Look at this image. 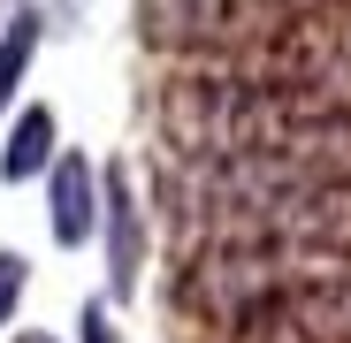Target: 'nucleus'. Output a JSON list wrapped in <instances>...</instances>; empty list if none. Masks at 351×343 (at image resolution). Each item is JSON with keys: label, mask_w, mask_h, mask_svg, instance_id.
Wrapping results in <instances>:
<instances>
[{"label": "nucleus", "mask_w": 351, "mask_h": 343, "mask_svg": "<svg viewBox=\"0 0 351 343\" xmlns=\"http://www.w3.org/2000/svg\"><path fill=\"white\" fill-rule=\"evenodd\" d=\"M16 343H53V335H16Z\"/></svg>", "instance_id": "obj_12"}, {"label": "nucleus", "mask_w": 351, "mask_h": 343, "mask_svg": "<svg viewBox=\"0 0 351 343\" xmlns=\"http://www.w3.org/2000/svg\"><path fill=\"white\" fill-rule=\"evenodd\" d=\"M221 343H351V275H328V282L229 313Z\"/></svg>", "instance_id": "obj_5"}, {"label": "nucleus", "mask_w": 351, "mask_h": 343, "mask_svg": "<svg viewBox=\"0 0 351 343\" xmlns=\"http://www.w3.org/2000/svg\"><path fill=\"white\" fill-rule=\"evenodd\" d=\"M351 275V244L343 237H260V244H199L191 267L176 275V305L206 313L214 328L229 313H245L260 298L306 290V282Z\"/></svg>", "instance_id": "obj_2"}, {"label": "nucleus", "mask_w": 351, "mask_h": 343, "mask_svg": "<svg viewBox=\"0 0 351 343\" xmlns=\"http://www.w3.org/2000/svg\"><path fill=\"white\" fill-rule=\"evenodd\" d=\"M46 176H53V206H46L53 244H84L92 229H99V168L84 153H53Z\"/></svg>", "instance_id": "obj_7"}, {"label": "nucleus", "mask_w": 351, "mask_h": 343, "mask_svg": "<svg viewBox=\"0 0 351 343\" xmlns=\"http://www.w3.org/2000/svg\"><path fill=\"white\" fill-rule=\"evenodd\" d=\"M138 23L168 53H199V62H229L252 46H282L321 31V8L298 0H138Z\"/></svg>", "instance_id": "obj_4"}, {"label": "nucleus", "mask_w": 351, "mask_h": 343, "mask_svg": "<svg viewBox=\"0 0 351 343\" xmlns=\"http://www.w3.org/2000/svg\"><path fill=\"white\" fill-rule=\"evenodd\" d=\"M160 123L184 160L221 153H321L351 160V69L328 77H176L160 92Z\"/></svg>", "instance_id": "obj_1"}, {"label": "nucleus", "mask_w": 351, "mask_h": 343, "mask_svg": "<svg viewBox=\"0 0 351 343\" xmlns=\"http://www.w3.org/2000/svg\"><path fill=\"white\" fill-rule=\"evenodd\" d=\"M31 53H38V8H16V16H8V31H0V107L23 92Z\"/></svg>", "instance_id": "obj_9"}, {"label": "nucleus", "mask_w": 351, "mask_h": 343, "mask_svg": "<svg viewBox=\"0 0 351 343\" xmlns=\"http://www.w3.org/2000/svg\"><path fill=\"white\" fill-rule=\"evenodd\" d=\"M99 221H107V282H114V298H130L138 267H145V214H138V191L123 168L99 176Z\"/></svg>", "instance_id": "obj_6"}, {"label": "nucleus", "mask_w": 351, "mask_h": 343, "mask_svg": "<svg viewBox=\"0 0 351 343\" xmlns=\"http://www.w3.org/2000/svg\"><path fill=\"white\" fill-rule=\"evenodd\" d=\"M23 282H31V267H23V252H0V328L16 320V305H23Z\"/></svg>", "instance_id": "obj_10"}, {"label": "nucleus", "mask_w": 351, "mask_h": 343, "mask_svg": "<svg viewBox=\"0 0 351 343\" xmlns=\"http://www.w3.org/2000/svg\"><path fill=\"white\" fill-rule=\"evenodd\" d=\"M176 221H229V214H260L282 199H351V160L321 153H221V160H184L168 176Z\"/></svg>", "instance_id": "obj_3"}, {"label": "nucleus", "mask_w": 351, "mask_h": 343, "mask_svg": "<svg viewBox=\"0 0 351 343\" xmlns=\"http://www.w3.org/2000/svg\"><path fill=\"white\" fill-rule=\"evenodd\" d=\"M77 328H84V343H123V335H114V320H107V305H84Z\"/></svg>", "instance_id": "obj_11"}, {"label": "nucleus", "mask_w": 351, "mask_h": 343, "mask_svg": "<svg viewBox=\"0 0 351 343\" xmlns=\"http://www.w3.org/2000/svg\"><path fill=\"white\" fill-rule=\"evenodd\" d=\"M53 168V114L46 107H23L16 130L0 138V183H31Z\"/></svg>", "instance_id": "obj_8"}]
</instances>
